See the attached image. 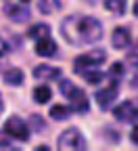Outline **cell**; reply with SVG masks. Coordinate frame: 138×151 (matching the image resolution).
<instances>
[{"label":"cell","mask_w":138,"mask_h":151,"mask_svg":"<svg viewBox=\"0 0 138 151\" xmlns=\"http://www.w3.org/2000/svg\"><path fill=\"white\" fill-rule=\"evenodd\" d=\"M61 34L69 44L84 46V44H92L101 40L103 25L98 19L88 17V15H69L61 23Z\"/></svg>","instance_id":"cell-1"},{"label":"cell","mask_w":138,"mask_h":151,"mask_svg":"<svg viewBox=\"0 0 138 151\" xmlns=\"http://www.w3.org/2000/svg\"><path fill=\"white\" fill-rule=\"evenodd\" d=\"M4 132L9 137L17 139V141H27L29 139V126L19 118V116H11L4 122Z\"/></svg>","instance_id":"cell-6"},{"label":"cell","mask_w":138,"mask_h":151,"mask_svg":"<svg viewBox=\"0 0 138 151\" xmlns=\"http://www.w3.org/2000/svg\"><path fill=\"white\" fill-rule=\"evenodd\" d=\"M29 38H34V40H40V38H48L50 36V25L46 23H38V25H31L29 32H27Z\"/></svg>","instance_id":"cell-14"},{"label":"cell","mask_w":138,"mask_h":151,"mask_svg":"<svg viewBox=\"0 0 138 151\" xmlns=\"http://www.w3.org/2000/svg\"><path fill=\"white\" fill-rule=\"evenodd\" d=\"M115 99H117V82H111V86L101 88L96 92V103L101 105V109H109Z\"/></svg>","instance_id":"cell-8"},{"label":"cell","mask_w":138,"mask_h":151,"mask_svg":"<svg viewBox=\"0 0 138 151\" xmlns=\"http://www.w3.org/2000/svg\"><path fill=\"white\" fill-rule=\"evenodd\" d=\"M56 42L50 40V36L48 38H40V40H36V52L38 55H42V57H52L56 55Z\"/></svg>","instance_id":"cell-11"},{"label":"cell","mask_w":138,"mask_h":151,"mask_svg":"<svg viewBox=\"0 0 138 151\" xmlns=\"http://www.w3.org/2000/svg\"><path fill=\"white\" fill-rule=\"evenodd\" d=\"M38 9L44 15H52L61 9V0H38Z\"/></svg>","instance_id":"cell-15"},{"label":"cell","mask_w":138,"mask_h":151,"mask_svg":"<svg viewBox=\"0 0 138 151\" xmlns=\"http://www.w3.org/2000/svg\"><path fill=\"white\" fill-rule=\"evenodd\" d=\"M124 73V65L122 63H115L113 67H111V71H109V76L113 78V82H119V76Z\"/></svg>","instance_id":"cell-20"},{"label":"cell","mask_w":138,"mask_h":151,"mask_svg":"<svg viewBox=\"0 0 138 151\" xmlns=\"http://www.w3.org/2000/svg\"><path fill=\"white\" fill-rule=\"evenodd\" d=\"M56 147L61 151H84V149H88V143L77 128H67L61 132V137L56 141Z\"/></svg>","instance_id":"cell-3"},{"label":"cell","mask_w":138,"mask_h":151,"mask_svg":"<svg viewBox=\"0 0 138 151\" xmlns=\"http://www.w3.org/2000/svg\"><path fill=\"white\" fill-rule=\"evenodd\" d=\"M115 120L119 122H138V99H128L113 109Z\"/></svg>","instance_id":"cell-7"},{"label":"cell","mask_w":138,"mask_h":151,"mask_svg":"<svg viewBox=\"0 0 138 151\" xmlns=\"http://www.w3.org/2000/svg\"><path fill=\"white\" fill-rule=\"evenodd\" d=\"M9 52H11V44L6 42V38L0 36V59H2V57H6Z\"/></svg>","instance_id":"cell-21"},{"label":"cell","mask_w":138,"mask_h":151,"mask_svg":"<svg viewBox=\"0 0 138 151\" xmlns=\"http://www.w3.org/2000/svg\"><path fill=\"white\" fill-rule=\"evenodd\" d=\"M80 73H82V78H84L88 84H101V82L105 80V73L98 71L96 67H92V69H82Z\"/></svg>","instance_id":"cell-13"},{"label":"cell","mask_w":138,"mask_h":151,"mask_svg":"<svg viewBox=\"0 0 138 151\" xmlns=\"http://www.w3.org/2000/svg\"><path fill=\"white\" fill-rule=\"evenodd\" d=\"M2 78H4V82L11 84V86H21V84H23V71L19 69V67H9V69H4Z\"/></svg>","instance_id":"cell-12"},{"label":"cell","mask_w":138,"mask_h":151,"mask_svg":"<svg viewBox=\"0 0 138 151\" xmlns=\"http://www.w3.org/2000/svg\"><path fill=\"white\" fill-rule=\"evenodd\" d=\"M71 116V107H65V105H52L50 107V118L52 120H67Z\"/></svg>","instance_id":"cell-16"},{"label":"cell","mask_w":138,"mask_h":151,"mask_svg":"<svg viewBox=\"0 0 138 151\" xmlns=\"http://www.w3.org/2000/svg\"><path fill=\"white\" fill-rule=\"evenodd\" d=\"M0 149H13V145H11V141L4 137V132H0Z\"/></svg>","instance_id":"cell-22"},{"label":"cell","mask_w":138,"mask_h":151,"mask_svg":"<svg viewBox=\"0 0 138 151\" xmlns=\"http://www.w3.org/2000/svg\"><path fill=\"white\" fill-rule=\"evenodd\" d=\"M111 42H113V48H128L132 38H130V29L128 27H115L113 34H111Z\"/></svg>","instance_id":"cell-10"},{"label":"cell","mask_w":138,"mask_h":151,"mask_svg":"<svg viewBox=\"0 0 138 151\" xmlns=\"http://www.w3.org/2000/svg\"><path fill=\"white\" fill-rule=\"evenodd\" d=\"M128 59H130V61H138V44H136V46H134V48L130 50V55H128Z\"/></svg>","instance_id":"cell-23"},{"label":"cell","mask_w":138,"mask_h":151,"mask_svg":"<svg viewBox=\"0 0 138 151\" xmlns=\"http://www.w3.org/2000/svg\"><path fill=\"white\" fill-rule=\"evenodd\" d=\"M134 15L138 17V2H136V6H134Z\"/></svg>","instance_id":"cell-26"},{"label":"cell","mask_w":138,"mask_h":151,"mask_svg":"<svg viewBox=\"0 0 138 151\" xmlns=\"http://www.w3.org/2000/svg\"><path fill=\"white\" fill-rule=\"evenodd\" d=\"M105 6L115 15H124L126 6H128V0H105Z\"/></svg>","instance_id":"cell-17"},{"label":"cell","mask_w":138,"mask_h":151,"mask_svg":"<svg viewBox=\"0 0 138 151\" xmlns=\"http://www.w3.org/2000/svg\"><path fill=\"white\" fill-rule=\"evenodd\" d=\"M50 88L48 86H36L34 88V101L36 103H48L50 101Z\"/></svg>","instance_id":"cell-18"},{"label":"cell","mask_w":138,"mask_h":151,"mask_svg":"<svg viewBox=\"0 0 138 151\" xmlns=\"http://www.w3.org/2000/svg\"><path fill=\"white\" fill-rule=\"evenodd\" d=\"M63 76V71L59 67H52V65H38L34 67V78L36 80H59Z\"/></svg>","instance_id":"cell-9"},{"label":"cell","mask_w":138,"mask_h":151,"mask_svg":"<svg viewBox=\"0 0 138 151\" xmlns=\"http://www.w3.org/2000/svg\"><path fill=\"white\" fill-rule=\"evenodd\" d=\"M21 2H29V0H21Z\"/></svg>","instance_id":"cell-27"},{"label":"cell","mask_w":138,"mask_h":151,"mask_svg":"<svg viewBox=\"0 0 138 151\" xmlns=\"http://www.w3.org/2000/svg\"><path fill=\"white\" fill-rule=\"evenodd\" d=\"M29 124H31V130H36V132H46V122H44V118L42 116H38V113H31L29 116Z\"/></svg>","instance_id":"cell-19"},{"label":"cell","mask_w":138,"mask_h":151,"mask_svg":"<svg viewBox=\"0 0 138 151\" xmlns=\"http://www.w3.org/2000/svg\"><path fill=\"white\" fill-rule=\"evenodd\" d=\"M107 59V52L101 50V48H94L86 55H80L77 59L73 61V67L75 71H82V69H92V67H98V65H103Z\"/></svg>","instance_id":"cell-4"},{"label":"cell","mask_w":138,"mask_h":151,"mask_svg":"<svg viewBox=\"0 0 138 151\" xmlns=\"http://www.w3.org/2000/svg\"><path fill=\"white\" fill-rule=\"evenodd\" d=\"M59 90H61V94L71 103V107L77 111V113H86L90 109V101L86 97V92L82 88H77L71 80H61V84H59Z\"/></svg>","instance_id":"cell-2"},{"label":"cell","mask_w":138,"mask_h":151,"mask_svg":"<svg viewBox=\"0 0 138 151\" xmlns=\"http://www.w3.org/2000/svg\"><path fill=\"white\" fill-rule=\"evenodd\" d=\"M130 141H132L134 145H138V126H134V130L130 132Z\"/></svg>","instance_id":"cell-24"},{"label":"cell","mask_w":138,"mask_h":151,"mask_svg":"<svg viewBox=\"0 0 138 151\" xmlns=\"http://www.w3.org/2000/svg\"><path fill=\"white\" fill-rule=\"evenodd\" d=\"M4 15L15 23H23L29 19V9L25 6V2L21 0H4Z\"/></svg>","instance_id":"cell-5"},{"label":"cell","mask_w":138,"mask_h":151,"mask_svg":"<svg viewBox=\"0 0 138 151\" xmlns=\"http://www.w3.org/2000/svg\"><path fill=\"white\" fill-rule=\"evenodd\" d=\"M2 111H4V101H2V97H0V116H2Z\"/></svg>","instance_id":"cell-25"}]
</instances>
